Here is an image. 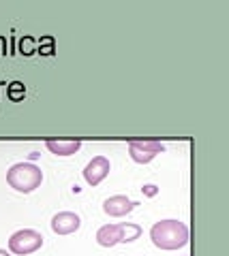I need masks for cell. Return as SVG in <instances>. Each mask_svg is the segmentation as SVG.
I'll return each mask as SVG.
<instances>
[{"label": "cell", "mask_w": 229, "mask_h": 256, "mask_svg": "<svg viewBox=\"0 0 229 256\" xmlns=\"http://www.w3.org/2000/svg\"><path fill=\"white\" fill-rule=\"evenodd\" d=\"M188 237H191L188 226L184 222L173 220V218L154 222L152 228H150V239H152V244L159 248V250H165V252L184 248L188 244Z\"/></svg>", "instance_id": "1"}, {"label": "cell", "mask_w": 229, "mask_h": 256, "mask_svg": "<svg viewBox=\"0 0 229 256\" xmlns=\"http://www.w3.org/2000/svg\"><path fill=\"white\" fill-rule=\"evenodd\" d=\"M41 182H43V171L35 162H18L7 171V184L13 190L22 192V194L37 190L41 186Z\"/></svg>", "instance_id": "2"}, {"label": "cell", "mask_w": 229, "mask_h": 256, "mask_svg": "<svg viewBox=\"0 0 229 256\" xmlns=\"http://www.w3.org/2000/svg\"><path fill=\"white\" fill-rule=\"evenodd\" d=\"M43 246V235L35 228H22L18 233H13L9 239V252L15 256H26L37 250H41Z\"/></svg>", "instance_id": "3"}, {"label": "cell", "mask_w": 229, "mask_h": 256, "mask_svg": "<svg viewBox=\"0 0 229 256\" xmlns=\"http://www.w3.org/2000/svg\"><path fill=\"white\" fill-rule=\"evenodd\" d=\"M126 148H129V156L133 158V162L137 164L152 162L156 156L165 152V146L159 139H129Z\"/></svg>", "instance_id": "4"}, {"label": "cell", "mask_w": 229, "mask_h": 256, "mask_svg": "<svg viewBox=\"0 0 229 256\" xmlns=\"http://www.w3.org/2000/svg\"><path fill=\"white\" fill-rule=\"evenodd\" d=\"M109 171H112V164H109V158L105 156H94L88 164L84 166V180L88 186H99L101 182H103Z\"/></svg>", "instance_id": "5"}, {"label": "cell", "mask_w": 229, "mask_h": 256, "mask_svg": "<svg viewBox=\"0 0 229 256\" xmlns=\"http://www.w3.org/2000/svg\"><path fill=\"white\" fill-rule=\"evenodd\" d=\"M82 226V218L73 212H58L52 218V230L56 235H71L75 230H80Z\"/></svg>", "instance_id": "6"}, {"label": "cell", "mask_w": 229, "mask_h": 256, "mask_svg": "<svg viewBox=\"0 0 229 256\" xmlns=\"http://www.w3.org/2000/svg\"><path fill=\"white\" fill-rule=\"evenodd\" d=\"M135 201H131L129 196L124 194H114L103 201V212L109 216V218H124L126 214H131L135 210Z\"/></svg>", "instance_id": "7"}, {"label": "cell", "mask_w": 229, "mask_h": 256, "mask_svg": "<svg viewBox=\"0 0 229 256\" xmlns=\"http://www.w3.org/2000/svg\"><path fill=\"white\" fill-rule=\"evenodd\" d=\"M45 148L50 150L52 154L67 158V156H73L82 150V141L80 139H47Z\"/></svg>", "instance_id": "8"}, {"label": "cell", "mask_w": 229, "mask_h": 256, "mask_svg": "<svg viewBox=\"0 0 229 256\" xmlns=\"http://www.w3.org/2000/svg\"><path fill=\"white\" fill-rule=\"evenodd\" d=\"M97 244L103 248H114L122 244V228L120 224H105L97 230Z\"/></svg>", "instance_id": "9"}, {"label": "cell", "mask_w": 229, "mask_h": 256, "mask_svg": "<svg viewBox=\"0 0 229 256\" xmlns=\"http://www.w3.org/2000/svg\"><path fill=\"white\" fill-rule=\"evenodd\" d=\"M120 228H122V244L135 242V239H139V235H141V226H139V224L122 222V224H120Z\"/></svg>", "instance_id": "10"}, {"label": "cell", "mask_w": 229, "mask_h": 256, "mask_svg": "<svg viewBox=\"0 0 229 256\" xmlns=\"http://www.w3.org/2000/svg\"><path fill=\"white\" fill-rule=\"evenodd\" d=\"M39 45V54L41 56H54V52H56V41H54V36H41L37 41Z\"/></svg>", "instance_id": "11"}, {"label": "cell", "mask_w": 229, "mask_h": 256, "mask_svg": "<svg viewBox=\"0 0 229 256\" xmlns=\"http://www.w3.org/2000/svg\"><path fill=\"white\" fill-rule=\"evenodd\" d=\"M7 96H9L11 100H22L24 96H26V86H24L22 82L9 84V88H7Z\"/></svg>", "instance_id": "12"}, {"label": "cell", "mask_w": 229, "mask_h": 256, "mask_svg": "<svg viewBox=\"0 0 229 256\" xmlns=\"http://www.w3.org/2000/svg\"><path fill=\"white\" fill-rule=\"evenodd\" d=\"M37 52V41L33 36H22L20 38V54L22 56H33Z\"/></svg>", "instance_id": "13"}, {"label": "cell", "mask_w": 229, "mask_h": 256, "mask_svg": "<svg viewBox=\"0 0 229 256\" xmlns=\"http://www.w3.org/2000/svg\"><path fill=\"white\" fill-rule=\"evenodd\" d=\"M144 190H146V194H148V196H154V194H156V186H152V184L144 186Z\"/></svg>", "instance_id": "14"}, {"label": "cell", "mask_w": 229, "mask_h": 256, "mask_svg": "<svg viewBox=\"0 0 229 256\" xmlns=\"http://www.w3.org/2000/svg\"><path fill=\"white\" fill-rule=\"evenodd\" d=\"M7 54V38L5 36H0V56Z\"/></svg>", "instance_id": "15"}, {"label": "cell", "mask_w": 229, "mask_h": 256, "mask_svg": "<svg viewBox=\"0 0 229 256\" xmlns=\"http://www.w3.org/2000/svg\"><path fill=\"white\" fill-rule=\"evenodd\" d=\"M0 256H13L9 250H3V248H0Z\"/></svg>", "instance_id": "16"}, {"label": "cell", "mask_w": 229, "mask_h": 256, "mask_svg": "<svg viewBox=\"0 0 229 256\" xmlns=\"http://www.w3.org/2000/svg\"><path fill=\"white\" fill-rule=\"evenodd\" d=\"M182 256H191V254H182Z\"/></svg>", "instance_id": "17"}]
</instances>
